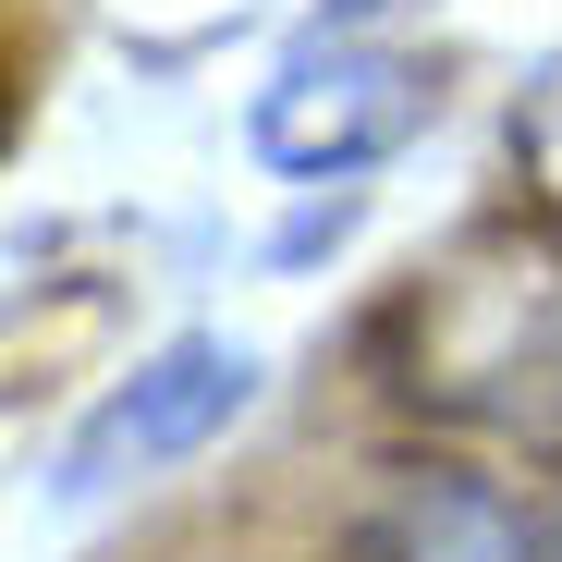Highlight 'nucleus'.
Wrapping results in <instances>:
<instances>
[{
  "label": "nucleus",
  "instance_id": "f03ea898",
  "mask_svg": "<svg viewBox=\"0 0 562 562\" xmlns=\"http://www.w3.org/2000/svg\"><path fill=\"white\" fill-rule=\"evenodd\" d=\"M428 61L416 49H367V37H342V49H294L269 86H257V111H245V135H257V159L269 171H294V183H355L367 159H392L416 123H428Z\"/></svg>",
  "mask_w": 562,
  "mask_h": 562
},
{
  "label": "nucleus",
  "instance_id": "f257e3e1",
  "mask_svg": "<svg viewBox=\"0 0 562 562\" xmlns=\"http://www.w3.org/2000/svg\"><path fill=\"white\" fill-rule=\"evenodd\" d=\"M245 404H257V342H233V330H171L159 355H135L123 380L74 416L49 490H61V502H111V490L159 477V464H196Z\"/></svg>",
  "mask_w": 562,
  "mask_h": 562
},
{
  "label": "nucleus",
  "instance_id": "7ed1b4c3",
  "mask_svg": "<svg viewBox=\"0 0 562 562\" xmlns=\"http://www.w3.org/2000/svg\"><path fill=\"white\" fill-rule=\"evenodd\" d=\"M355 562H550V514L477 464H367L355 490V526H342Z\"/></svg>",
  "mask_w": 562,
  "mask_h": 562
}]
</instances>
